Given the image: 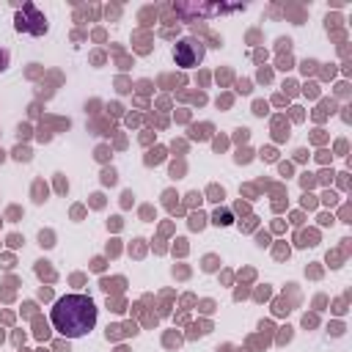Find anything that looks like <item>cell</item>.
I'll list each match as a JSON object with an SVG mask.
<instances>
[{"instance_id":"obj_1","label":"cell","mask_w":352,"mask_h":352,"mask_svg":"<svg viewBox=\"0 0 352 352\" xmlns=\"http://www.w3.org/2000/svg\"><path fill=\"white\" fill-rule=\"evenodd\" d=\"M52 327L66 338H80L96 327V302L88 294H63L50 311Z\"/></svg>"},{"instance_id":"obj_2","label":"cell","mask_w":352,"mask_h":352,"mask_svg":"<svg viewBox=\"0 0 352 352\" xmlns=\"http://www.w3.org/2000/svg\"><path fill=\"white\" fill-rule=\"evenodd\" d=\"M173 60H176V66H182V69L198 66V63L204 60V44H201L198 38H182V41H176V47H173Z\"/></svg>"},{"instance_id":"obj_3","label":"cell","mask_w":352,"mask_h":352,"mask_svg":"<svg viewBox=\"0 0 352 352\" xmlns=\"http://www.w3.org/2000/svg\"><path fill=\"white\" fill-rule=\"evenodd\" d=\"M16 30H28L33 36H41L47 30V19L44 14H38L36 6H22V11H16Z\"/></svg>"},{"instance_id":"obj_4","label":"cell","mask_w":352,"mask_h":352,"mask_svg":"<svg viewBox=\"0 0 352 352\" xmlns=\"http://www.w3.org/2000/svg\"><path fill=\"white\" fill-rule=\"evenodd\" d=\"M214 223H217V226H231V223H234V214H231L228 209H217V212H214Z\"/></svg>"}]
</instances>
